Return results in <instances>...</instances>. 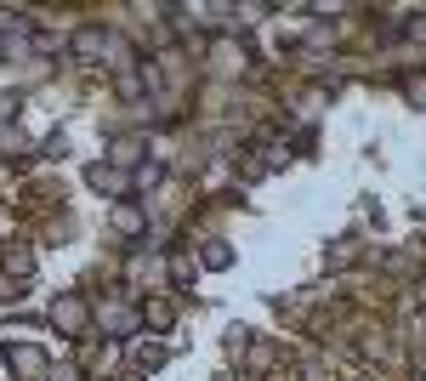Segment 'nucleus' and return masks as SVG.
<instances>
[{
	"instance_id": "obj_2",
	"label": "nucleus",
	"mask_w": 426,
	"mask_h": 381,
	"mask_svg": "<svg viewBox=\"0 0 426 381\" xmlns=\"http://www.w3.org/2000/svg\"><path fill=\"white\" fill-rule=\"evenodd\" d=\"M409 97H415V103H426V80H409Z\"/></svg>"
},
{
	"instance_id": "obj_1",
	"label": "nucleus",
	"mask_w": 426,
	"mask_h": 381,
	"mask_svg": "<svg viewBox=\"0 0 426 381\" xmlns=\"http://www.w3.org/2000/svg\"><path fill=\"white\" fill-rule=\"evenodd\" d=\"M131 154H137V137H125V143H114V159H119V165H131Z\"/></svg>"
}]
</instances>
